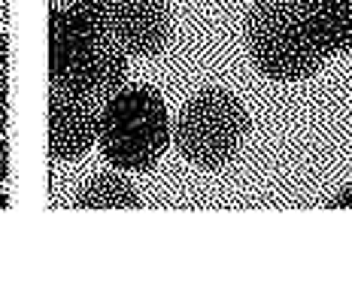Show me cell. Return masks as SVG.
<instances>
[{"label": "cell", "instance_id": "6da1fadb", "mask_svg": "<svg viewBox=\"0 0 352 300\" xmlns=\"http://www.w3.org/2000/svg\"><path fill=\"white\" fill-rule=\"evenodd\" d=\"M246 49L255 70L276 82H300L316 76L328 61L307 0H258L249 10Z\"/></svg>", "mask_w": 352, "mask_h": 300}, {"label": "cell", "instance_id": "7a4b0ae2", "mask_svg": "<svg viewBox=\"0 0 352 300\" xmlns=\"http://www.w3.org/2000/svg\"><path fill=\"white\" fill-rule=\"evenodd\" d=\"M98 146L119 170L146 173L170 146V115L152 85H124L100 106Z\"/></svg>", "mask_w": 352, "mask_h": 300}, {"label": "cell", "instance_id": "3957f363", "mask_svg": "<svg viewBox=\"0 0 352 300\" xmlns=\"http://www.w3.org/2000/svg\"><path fill=\"white\" fill-rule=\"evenodd\" d=\"M249 134V113L225 89H204L186 100L173 124V143L188 164L219 170L240 152Z\"/></svg>", "mask_w": 352, "mask_h": 300}, {"label": "cell", "instance_id": "277c9868", "mask_svg": "<svg viewBox=\"0 0 352 300\" xmlns=\"http://www.w3.org/2000/svg\"><path fill=\"white\" fill-rule=\"evenodd\" d=\"M100 46L104 43H98V36L67 6H52L49 12V89L88 97Z\"/></svg>", "mask_w": 352, "mask_h": 300}, {"label": "cell", "instance_id": "5b68a950", "mask_svg": "<svg viewBox=\"0 0 352 300\" xmlns=\"http://www.w3.org/2000/svg\"><path fill=\"white\" fill-rule=\"evenodd\" d=\"M170 0H116L113 43L124 55L152 58L170 43Z\"/></svg>", "mask_w": 352, "mask_h": 300}, {"label": "cell", "instance_id": "8992f818", "mask_svg": "<svg viewBox=\"0 0 352 300\" xmlns=\"http://www.w3.org/2000/svg\"><path fill=\"white\" fill-rule=\"evenodd\" d=\"M100 106L79 94L49 89V158L76 161L98 143Z\"/></svg>", "mask_w": 352, "mask_h": 300}, {"label": "cell", "instance_id": "52a82bcc", "mask_svg": "<svg viewBox=\"0 0 352 300\" xmlns=\"http://www.w3.org/2000/svg\"><path fill=\"white\" fill-rule=\"evenodd\" d=\"M307 10L328 55L352 52V0H307Z\"/></svg>", "mask_w": 352, "mask_h": 300}, {"label": "cell", "instance_id": "ba28073f", "mask_svg": "<svg viewBox=\"0 0 352 300\" xmlns=\"http://www.w3.org/2000/svg\"><path fill=\"white\" fill-rule=\"evenodd\" d=\"M137 188L119 173H98L73 197V209H140Z\"/></svg>", "mask_w": 352, "mask_h": 300}, {"label": "cell", "instance_id": "9c48e42d", "mask_svg": "<svg viewBox=\"0 0 352 300\" xmlns=\"http://www.w3.org/2000/svg\"><path fill=\"white\" fill-rule=\"evenodd\" d=\"M124 82H128V55H124L116 43H104L98 52V67H94L88 100L104 106L113 94H119L124 89Z\"/></svg>", "mask_w": 352, "mask_h": 300}, {"label": "cell", "instance_id": "30bf717a", "mask_svg": "<svg viewBox=\"0 0 352 300\" xmlns=\"http://www.w3.org/2000/svg\"><path fill=\"white\" fill-rule=\"evenodd\" d=\"M113 6L116 0H67V10L98 36V43H113Z\"/></svg>", "mask_w": 352, "mask_h": 300}, {"label": "cell", "instance_id": "8fae6325", "mask_svg": "<svg viewBox=\"0 0 352 300\" xmlns=\"http://www.w3.org/2000/svg\"><path fill=\"white\" fill-rule=\"evenodd\" d=\"M328 207H352V185H349L343 194L331 197V200H328Z\"/></svg>", "mask_w": 352, "mask_h": 300}, {"label": "cell", "instance_id": "7c38bea8", "mask_svg": "<svg viewBox=\"0 0 352 300\" xmlns=\"http://www.w3.org/2000/svg\"><path fill=\"white\" fill-rule=\"evenodd\" d=\"M0 179H6V140L0 134Z\"/></svg>", "mask_w": 352, "mask_h": 300}, {"label": "cell", "instance_id": "4fadbf2b", "mask_svg": "<svg viewBox=\"0 0 352 300\" xmlns=\"http://www.w3.org/2000/svg\"><path fill=\"white\" fill-rule=\"evenodd\" d=\"M6 52H10V36L0 34V64H6Z\"/></svg>", "mask_w": 352, "mask_h": 300}, {"label": "cell", "instance_id": "5bb4252c", "mask_svg": "<svg viewBox=\"0 0 352 300\" xmlns=\"http://www.w3.org/2000/svg\"><path fill=\"white\" fill-rule=\"evenodd\" d=\"M6 122H10V113H6V100H0V134H6Z\"/></svg>", "mask_w": 352, "mask_h": 300}, {"label": "cell", "instance_id": "9a60e30c", "mask_svg": "<svg viewBox=\"0 0 352 300\" xmlns=\"http://www.w3.org/2000/svg\"><path fill=\"white\" fill-rule=\"evenodd\" d=\"M0 100H6V64H0Z\"/></svg>", "mask_w": 352, "mask_h": 300}, {"label": "cell", "instance_id": "2e32d148", "mask_svg": "<svg viewBox=\"0 0 352 300\" xmlns=\"http://www.w3.org/2000/svg\"><path fill=\"white\" fill-rule=\"evenodd\" d=\"M6 207H10V197H6L3 192H0V209H6Z\"/></svg>", "mask_w": 352, "mask_h": 300}]
</instances>
